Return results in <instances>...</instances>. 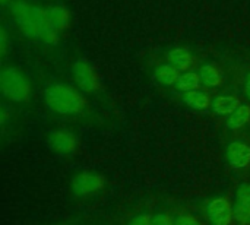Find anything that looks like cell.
Masks as SVG:
<instances>
[{"mask_svg":"<svg viewBox=\"0 0 250 225\" xmlns=\"http://www.w3.org/2000/svg\"><path fill=\"white\" fill-rule=\"evenodd\" d=\"M47 107L60 116H76L85 108V98L79 91L66 83H53L45 89Z\"/></svg>","mask_w":250,"mask_h":225,"instance_id":"obj_1","label":"cell"},{"mask_svg":"<svg viewBox=\"0 0 250 225\" xmlns=\"http://www.w3.org/2000/svg\"><path fill=\"white\" fill-rule=\"evenodd\" d=\"M0 88L3 95L15 102H25L31 95V85L26 76L12 66L1 69Z\"/></svg>","mask_w":250,"mask_h":225,"instance_id":"obj_2","label":"cell"},{"mask_svg":"<svg viewBox=\"0 0 250 225\" xmlns=\"http://www.w3.org/2000/svg\"><path fill=\"white\" fill-rule=\"evenodd\" d=\"M72 75L78 88L85 94H94L98 89V78L92 64L85 59H78L72 66Z\"/></svg>","mask_w":250,"mask_h":225,"instance_id":"obj_3","label":"cell"},{"mask_svg":"<svg viewBox=\"0 0 250 225\" xmlns=\"http://www.w3.org/2000/svg\"><path fill=\"white\" fill-rule=\"evenodd\" d=\"M10 10L22 34L28 38H38V28L32 15V6H29L23 0H16L12 3Z\"/></svg>","mask_w":250,"mask_h":225,"instance_id":"obj_4","label":"cell"},{"mask_svg":"<svg viewBox=\"0 0 250 225\" xmlns=\"http://www.w3.org/2000/svg\"><path fill=\"white\" fill-rule=\"evenodd\" d=\"M105 184V180L103 176L97 173H79L73 180H72V192L78 198H85L92 193L100 192Z\"/></svg>","mask_w":250,"mask_h":225,"instance_id":"obj_5","label":"cell"},{"mask_svg":"<svg viewBox=\"0 0 250 225\" xmlns=\"http://www.w3.org/2000/svg\"><path fill=\"white\" fill-rule=\"evenodd\" d=\"M207 218L212 225H230L234 218L231 204L226 198H215L207 205Z\"/></svg>","mask_w":250,"mask_h":225,"instance_id":"obj_6","label":"cell"},{"mask_svg":"<svg viewBox=\"0 0 250 225\" xmlns=\"http://www.w3.org/2000/svg\"><path fill=\"white\" fill-rule=\"evenodd\" d=\"M48 146L60 155H72L78 148V139L72 132L53 130L48 135Z\"/></svg>","mask_w":250,"mask_h":225,"instance_id":"obj_7","label":"cell"},{"mask_svg":"<svg viewBox=\"0 0 250 225\" xmlns=\"http://www.w3.org/2000/svg\"><path fill=\"white\" fill-rule=\"evenodd\" d=\"M32 15H34L35 23L38 28V38L47 45H56L59 42V34L48 23L45 10L41 9L40 6H32Z\"/></svg>","mask_w":250,"mask_h":225,"instance_id":"obj_8","label":"cell"},{"mask_svg":"<svg viewBox=\"0 0 250 225\" xmlns=\"http://www.w3.org/2000/svg\"><path fill=\"white\" fill-rule=\"evenodd\" d=\"M227 160L236 170H243L250 164V146L243 141H233L227 146Z\"/></svg>","mask_w":250,"mask_h":225,"instance_id":"obj_9","label":"cell"},{"mask_svg":"<svg viewBox=\"0 0 250 225\" xmlns=\"http://www.w3.org/2000/svg\"><path fill=\"white\" fill-rule=\"evenodd\" d=\"M233 211H234V220L239 224H250V184L248 183L239 187Z\"/></svg>","mask_w":250,"mask_h":225,"instance_id":"obj_10","label":"cell"},{"mask_svg":"<svg viewBox=\"0 0 250 225\" xmlns=\"http://www.w3.org/2000/svg\"><path fill=\"white\" fill-rule=\"evenodd\" d=\"M240 105V101L231 95H218L211 101V108L217 116H231Z\"/></svg>","mask_w":250,"mask_h":225,"instance_id":"obj_11","label":"cell"},{"mask_svg":"<svg viewBox=\"0 0 250 225\" xmlns=\"http://www.w3.org/2000/svg\"><path fill=\"white\" fill-rule=\"evenodd\" d=\"M47 13V20L48 23L56 29V31H62L64 29L67 25H69V19H70V15H69V10L64 7V6H60V4H56V6H51L45 10Z\"/></svg>","mask_w":250,"mask_h":225,"instance_id":"obj_12","label":"cell"},{"mask_svg":"<svg viewBox=\"0 0 250 225\" xmlns=\"http://www.w3.org/2000/svg\"><path fill=\"white\" fill-rule=\"evenodd\" d=\"M168 61L170 64H173L177 70H188L192 63H193V57H192V53L185 48V47H177V48H173L168 54Z\"/></svg>","mask_w":250,"mask_h":225,"instance_id":"obj_13","label":"cell"},{"mask_svg":"<svg viewBox=\"0 0 250 225\" xmlns=\"http://www.w3.org/2000/svg\"><path fill=\"white\" fill-rule=\"evenodd\" d=\"M250 122V105L242 104L227 120L226 126L230 130H239Z\"/></svg>","mask_w":250,"mask_h":225,"instance_id":"obj_14","label":"cell"},{"mask_svg":"<svg viewBox=\"0 0 250 225\" xmlns=\"http://www.w3.org/2000/svg\"><path fill=\"white\" fill-rule=\"evenodd\" d=\"M199 76H201V82L205 85V86H209V88H215V86H220L221 85V73L218 72V69L211 64V63H207L204 64L201 69H199Z\"/></svg>","mask_w":250,"mask_h":225,"instance_id":"obj_15","label":"cell"},{"mask_svg":"<svg viewBox=\"0 0 250 225\" xmlns=\"http://www.w3.org/2000/svg\"><path fill=\"white\" fill-rule=\"evenodd\" d=\"M179 70L173 66V64H161L157 67L155 70V79L161 83V85H166V86H170V85H174L177 83L179 81Z\"/></svg>","mask_w":250,"mask_h":225,"instance_id":"obj_16","label":"cell"},{"mask_svg":"<svg viewBox=\"0 0 250 225\" xmlns=\"http://www.w3.org/2000/svg\"><path fill=\"white\" fill-rule=\"evenodd\" d=\"M183 102L193 110H205L209 105V98L202 91L183 92Z\"/></svg>","mask_w":250,"mask_h":225,"instance_id":"obj_17","label":"cell"},{"mask_svg":"<svg viewBox=\"0 0 250 225\" xmlns=\"http://www.w3.org/2000/svg\"><path fill=\"white\" fill-rule=\"evenodd\" d=\"M201 76L199 73H195V72H185L179 76V81H177V88L182 91V92H190V91H196L201 85Z\"/></svg>","mask_w":250,"mask_h":225,"instance_id":"obj_18","label":"cell"},{"mask_svg":"<svg viewBox=\"0 0 250 225\" xmlns=\"http://www.w3.org/2000/svg\"><path fill=\"white\" fill-rule=\"evenodd\" d=\"M127 225H152V217L148 214H141L136 215Z\"/></svg>","mask_w":250,"mask_h":225,"instance_id":"obj_19","label":"cell"},{"mask_svg":"<svg viewBox=\"0 0 250 225\" xmlns=\"http://www.w3.org/2000/svg\"><path fill=\"white\" fill-rule=\"evenodd\" d=\"M152 225H174V221L164 214H155L152 217Z\"/></svg>","mask_w":250,"mask_h":225,"instance_id":"obj_20","label":"cell"},{"mask_svg":"<svg viewBox=\"0 0 250 225\" xmlns=\"http://www.w3.org/2000/svg\"><path fill=\"white\" fill-rule=\"evenodd\" d=\"M0 53H1V57H4L7 53V32L4 28L0 29Z\"/></svg>","mask_w":250,"mask_h":225,"instance_id":"obj_21","label":"cell"},{"mask_svg":"<svg viewBox=\"0 0 250 225\" xmlns=\"http://www.w3.org/2000/svg\"><path fill=\"white\" fill-rule=\"evenodd\" d=\"M174 225H199V223L195 218L189 217V215H180V217L176 218Z\"/></svg>","mask_w":250,"mask_h":225,"instance_id":"obj_22","label":"cell"},{"mask_svg":"<svg viewBox=\"0 0 250 225\" xmlns=\"http://www.w3.org/2000/svg\"><path fill=\"white\" fill-rule=\"evenodd\" d=\"M0 114H1V124H4L6 120H7V117H9V110H7V107L4 104L0 107Z\"/></svg>","mask_w":250,"mask_h":225,"instance_id":"obj_23","label":"cell"},{"mask_svg":"<svg viewBox=\"0 0 250 225\" xmlns=\"http://www.w3.org/2000/svg\"><path fill=\"white\" fill-rule=\"evenodd\" d=\"M245 94L250 100V73L246 76V82H245Z\"/></svg>","mask_w":250,"mask_h":225,"instance_id":"obj_24","label":"cell"},{"mask_svg":"<svg viewBox=\"0 0 250 225\" xmlns=\"http://www.w3.org/2000/svg\"><path fill=\"white\" fill-rule=\"evenodd\" d=\"M9 1H10V0H0V3H1L3 6H4V4H7Z\"/></svg>","mask_w":250,"mask_h":225,"instance_id":"obj_25","label":"cell"}]
</instances>
